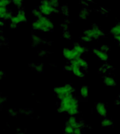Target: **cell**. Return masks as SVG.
<instances>
[{
    "label": "cell",
    "instance_id": "obj_12",
    "mask_svg": "<svg viewBox=\"0 0 120 134\" xmlns=\"http://www.w3.org/2000/svg\"><path fill=\"white\" fill-rule=\"evenodd\" d=\"M69 64L71 65V72L75 76H77V78H83L84 77V71H83L80 68H78L76 65L71 64Z\"/></svg>",
    "mask_w": 120,
    "mask_h": 134
},
{
    "label": "cell",
    "instance_id": "obj_29",
    "mask_svg": "<svg viewBox=\"0 0 120 134\" xmlns=\"http://www.w3.org/2000/svg\"><path fill=\"white\" fill-rule=\"evenodd\" d=\"M5 100H6V99L3 97V96H2L1 95H0V104H3L4 102H5Z\"/></svg>",
    "mask_w": 120,
    "mask_h": 134
},
{
    "label": "cell",
    "instance_id": "obj_23",
    "mask_svg": "<svg viewBox=\"0 0 120 134\" xmlns=\"http://www.w3.org/2000/svg\"><path fill=\"white\" fill-rule=\"evenodd\" d=\"M11 3L10 1L8 0H0V7H6Z\"/></svg>",
    "mask_w": 120,
    "mask_h": 134
},
{
    "label": "cell",
    "instance_id": "obj_5",
    "mask_svg": "<svg viewBox=\"0 0 120 134\" xmlns=\"http://www.w3.org/2000/svg\"><path fill=\"white\" fill-rule=\"evenodd\" d=\"M84 35L87 36L91 40L93 39H98L104 35V32L98 25H93L90 28L86 29L84 31Z\"/></svg>",
    "mask_w": 120,
    "mask_h": 134
},
{
    "label": "cell",
    "instance_id": "obj_2",
    "mask_svg": "<svg viewBox=\"0 0 120 134\" xmlns=\"http://www.w3.org/2000/svg\"><path fill=\"white\" fill-rule=\"evenodd\" d=\"M31 27L34 31H39L41 32H49L54 29L55 25L52 21L49 18L48 16H41L39 18L33 21Z\"/></svg>",
    "mask_w": 120,
    "mask_h": 134
},
{
    "label": "cell",
    "instance_id": "obj_19",
    "mask_svg": "<svg viewBox=\"0 0 120 134\" xmlns=\"http://www.w3.org/2000/svg\"><path fill=\"white\" fill-rule=\"evenodd\" d=\"M41 42H42V40L40 36H38V35H32V45L34 46H38L39 44L41 43Z\"/></svg>",
    "mask_w": 120,
    "mask_h": 134
},
{
    "label": "cell",
    "instance_id": "obj_6",
    "mask_svg": "<svg viewBox=\"0 0 120 134\" xmlns=\"http://www.w3.org/2000/svg\"><path fill=\"white\" fill-rule=\"evenodd\" d=\"M26 21H27L26 13L23 10H20L17 12V13L16 15H13L10 19V24L16 26H18V24Z\"/></svg>",
    "mask_w": 120,
    "mask_h": 134
},
{
    "label": "cell",
    "instance_id": "obj_25",
    "mask_svg": "<svg viewBox=\"0 0 120 134\" xmlns=\"http://www.w3.org/2000/svg\"><path fill=\"white\" fill-rule=\"evenodd\" d=\"M13 3L16 6V7H21L23 6V1H21V0H14V1H13Z\"/></svg>",
    "mask_w": 120,
    "mask_h": 134
},
{
    "label": "cell",
    "instance_id": "obj_22",
    "mask_svg": "<svg viewBox=\"0 0 120 134\" xmlns=\"http://www.w3.org/2000/svg\"><path fill=\"white\" fill-rule=\"evenodd\" d=\"M32 15L35 17L36 19L39 18L40 16H42L41 13V12L38 10V9H34V10H32Z\"/></svg>",
    "mask_w": 120,
    "mask_h": 134
},
{
    "label": "cell",
    "instance_id": "obj_21",
    "mask_svg": "<svg viewBox=\"0 0 120 134\" xmlns=\"http://www.w3.org/2000/svg\"><path fill=\"white\" fill-rule=\"evenodd\" d=\"M73 131H74V129H73L70 126H69V125H66V126H65V128H64V133H66V134H73Z\"/></svg>",
    "mask_w": 120,
    "mask_h": 134
},
{
    "label": "cell",
    "instance_id": "obj_30",
    "mask_svg": "<svg viewBox=\"0 0 120 134\" xmlns=\"http://www.w3.org/2000/svg\"><path fill=\"white\" fill-rule=\"evenodd\" d=\"M4 72L2 71V70H0V79H1L2 78H3L4 77Z\"/></svg>",
    "mask_w": 120,
    "mask_h": 134
},
{
    "label": "cell",
    "instance_id": "obj_18",
    "mask_svg": "<svg viewBox=\"0 0 120 134\" xmlns=\"http://www.w3.org/2000/svg\"><path fill=\"white\" fill-rule=\"evenodd\" d=\"M112 125H113V122L110 119L104 118V119L101 121V126H102V127L108 128V127L112 126Z\"/></svg>",
    "mask_w": 120,
    "mask_h": 134
},
{
    "label": "cell",
    "instance_id": "obj_32",
    "mask_svg": "<svg viewBox=\"0 0 120 134\" xmlns=\"http://www.w3.org/2000/svg\"><path fill=\"white\" fill-rule=\"evenodd\" d=\"M80 134H84V133H83V132H82V133H80Z\"/></svg>",
    "mask_w": 120,
    "mask_h": 134
},
{
    "label": "cell",
    "instance_id": "obj_24",
    "mask_svg": "<svg viewBox=\"0 0 120 134\" xmlns=\"http://www.w3.org/2000/svg\"><path fill=\"white\" fill-rule=\"evenodd\" d=\"M34 70H36L38 72H42L44 70V67L42 64H38L34 66Z\"/></svg>",
    "mask_w": 120,
    "mask_h": 134
},
{
    "label": "cell",
    "instance_id": "obj_4",
    "mask_svg": "<svg viewBox=\"0 0 120 134\" xmlns=\"http://www.w3.org/2000/svg\"><path fill=\"white\" fill-rule=\"evenodd\" d=\"M38 10L41 12L42 16H48L58 11V9L55 8L50 4L49 1H42L38 6Z\"/></svg>",
    "mask_w": 120,
    "mask_h": 134
},
{
    "label": "cell",
    "instance_id": "obj_33",
    "mask_svg": "<svg viewBox=\"0 0 120 134\" xmlns=\"http://www.w3.org/2000/svg\"><path fill=\"white\" fill-rule=\"evenodd\" d=\"M63 134H66V133H63Z\"/></svg>",
    "mask_w": 120,
    "mask_h": 134
},
{
    "label": "cell",
    "instance_id": "obj_3",
    "mask_svg": "<svg viewBox=\"0 0 120 134\" xmlns=\"http://www.w3.org/2000/svg\"><path fill=\"white\" fill-rule=\"evenodd\" d=\"M74 87L71 84H66L64 86H56L54 88V93L56 95L59 100H62L64 97L71 95L74 93Z\"/></svg>",
    "mask_w": 120,
    "mask_h": 134
},
{
    "label": "cell",
    "instance_id": "obj_7",
    "mask_svg": "<svg viewBox=\"0 0 120 134\" xmlns=\"http://www.w3.org/2000/svg\"><path fill=\"white\" fill-rule=\"evenodd\" d=\"M62 54L63 57L65 59H66L69 61H72V60H74L79 57H81V56L73 49V48H65L63 49L62 51Z\"/></svg>",
    "mask_w": 120,
    "mask_h": 134
},
{
    "label": "cell",
    "instance_id": "obj_15",
    "mask_svg": "<svg viewBox=\"0 0 120 134\" xmlns=\"http://www.w3.org/2000/svg\"><path fill=\"white\" fill-rule=\"evenodd\" d=\"M110 33L115 36H120V24L118 23L115 25L112 26L110 29Z\"/></svg>",
    "mask_w": 120,
    "mask_h": 134
},
{
    "label": "cell",
    "instance_id": "obj_17",
    "mask_svg": "<svg viewBox=\"0 0 120 134\" xmlns=\"http://www.w3.org/2000/svg\"><path fill=\"white\" fill-rule=\"evenodd\" d=\"M88 16H89V10L87 8H83L79 13V16L82 20H86Z\"/></svg>",
    "mask_w": 120,
    "mask_h": 134
},
{
    "label": "cell",
    "instance_id": "obj_16",
    "mask_svg": "<svg viewBox=\"0 0 120 134\" xmlns=\"http://www.w3.org/2000/svg\"><path fill=\"white\" fill-rule=\"evenodd\" d=\"M80 94L83 98H87L89 96V89H88V86L86 85H83L80 89Z\"/></svg>",
    "mask_w": 120,
    "mask_h": 134
},
{
    "label": "cell",
    "instance_id": "obj_28",
    "mask_svg": "<svg viewBox=\"0 0 120 134\" xmlns=\"http://www.w3.org/2000/svg\"><path fill=\"white\" fill-rule=\"evenodd\" d=\"M64 69H65V71H69V72H71V65L69 64H66L65 67H64Z\"/></svg>",
    "mask_w": 120,
    "mask_h": 134
},
{
    "label": "cell",
    "instance_id": "obj_1",
    "mask_svg": "<svg viewBox=\"0 0 120 134\" xmlns=\"http://www.w3.org/2000/svg\"><path fill=\"white\" fill-rule=\"evenodd\" d=\"M58 111L66 113L70 116H75L79 113V101L73 94L64 97L59 102Z\"/></svg>",
    "mask_w": 120,
    "mask_h": 134
},
{
    "label": "cell",
    "instance_id": "obj_11",
    "mask_svg": "<svg viewBox=\"0 0 120 134\" xmlns=\"http://www.w3.org/2000/svg\"><path fill=\"white\" fill-rule=\"evenodd\" d=\"M93 53H94V54L101 61L106 62L109 58L108 53L101 50L100 49H93Z\"/></svg>",
    "mask_w": 120,
    "mask_h": 134
},
{
    "label": "cell",
    "instance_id": "obj_31",
    "mask_svg": "<svg viewBox=\"0 0 120 134\" xmlns=\"http://www.w3.org/2000/svg\"><path fill=\"white\" fill-rule=\"evenodd\" d=\"M3 26H4V22L2 20H0V30H1V28H3Z\"/></svg>",
    "mask_w": 120,
    "mask_h": 134
},
{
    "label": "cell",
    "instance_id": "obj_20",
    "mask_svg": "<svg viewBox=\"0 0 120 134\" xmlns=\"http://www.w3.org/2000/svg\"><path fill=\"white\" fill-rule=\"evenodd\" d=\"M8 9L6 7H0V19L5 20L6 15L8 12Z\"/></svg>",
    "mask_w": 120,
    "mask_h": 134
},
{
    "label": "cell",
    "instance_id": "obj_26",
    "mask_svg": "<svg viewBox=\"0 0 120 134\" xmlns=\"http://www.w3.org/2000/svg\"><path fill=\"white\" fill-rule=\"evenodd\" d=\"M81 40L83 42H90L92 41L90 38H88L87 36H85V35H83V36H81Z\"/></svg>",
    "mask_w": 120,
    "mask_h": 134
},
{
    "label": "cell",
    "instance_id": "obj_27",
    "mask_svg": "<svg viewBox=\"0 0 120 134\" xmlns=\"http://www.w3.org/2000/svg\"><path fill=\"white\" fill-rule=\"evenodd\" d=\"M100 49H101V50H102V51H104V52H106V53H107V52L109 50V46H107V45H102V46H101Z\"/></svg>",
    "mask_w": 120,
    "mask_h": 134
},
{
    "label": "cell",
    "instance_id": "obj_9",
    "mask_svg": "<svg viewBox=\"0 0 120 134\" xmlns=\"http://www.w3.org/2000/svg\"><path fill=\"white\" fill-rule=\"evenodd\" d=\"M95 110L99 116L102 118H106L108 114V110L106 108V105L104 103L98 102L95 105Z\"/></svg>",
    "mask_w": 120,
    "mask_h": 134
},
{
    "label": "cell",
    "instance_id": "obj_14",
    "mask_svg": "<svg viewBox=\"0 0 120 134\" xmlns=\"http://www.w3.org/2000/svg\"><path fill=\"white\" fill-rule=\"evenodd\" d=\"M73 49H74L78 53V54H80V56L82 54H84V53L87 51L86 47L84 46H82V45H80V43H76L74 46H73Z\"/></svg>",
    "mask_w": 120,
    "mask_h": 134
},
{
    "label": "cell",
    "instance_id": "obj_10",
    "mask_svg": "<svg viewBox=\"0 0 120 134\" xmlns=\"http://www.w3.org/2000/svg\"><path fill=\"white\" fill-rule=\"evenodd\" d=\"M71 64H73V65H76L77 66L78 68H80V69H84L86 70L87 68H88V63H87V61L86 60H84V58H82V57H79L74 60H72L70 61V63Z\"/></svg>",
    "mask_w": 120,
    "mask_h": 134
},
{
    "label": "cell",
    "instance_id": "obj_8",
    "mask_svg": "<svg viewBox=\"0 0 120 134\" xmlns=\"http://www.w3.org/2000/svg\"><path fill=\"white\" fill-rule=\"evenodd\" d=\"M66 125L70 126L73 129H81L83 127H84V124H83L81 122H78L75 116H70L67 120Z\"/></svg>",
    "mask_w": 120,
    "mask_h": 134
},
{
    "label": "cell",
    "instance_id": "obj_13",
    "mask_svg": "<svg viewBox=\"0 0 120 134\" xmlns=\"http://www.w3.org/2000/svg\"><path fill=\"white\" fill-rule=\"evenodd\" d=\"M103 82L106 86H109V87H113V86H115L116 85L115 79L112 76H110V75L105 76L103 79Z\"/></svg>",
    "mask_w": 120,
    "mask_h": 134
}]
</instances>
